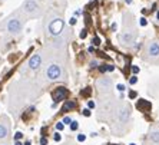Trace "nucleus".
I'll return each mask as SVG.
<instances>
[{
    "label": "nucleus",
    "instance_id": "obj_27",
    "mask_svg": "<svg viewBox=\"0 0 159 145\" xmlns=\"http://www.w3.org/2000/svg\"><path fill=\"white\" fill-rule=\"evenodd\" d=\"M56 128H57V129H63V122H59L56 125Z\"/></svg>",
    "mask_w": 159,
    "mask_h": 145
},
{
    "label": "nucleus",
    "instance_id": "obj_20",
    "mask_svg": "<svg viewBox=\"0 0 159 145\" xmlns=\"http://www.w3.org/2000/svg\"><path fill=\"white\" fill-rule=\"evenodd\" d=\"M106 66H107V71H109V72L115 71V66H113V65H106Z\"/></svg>",
    "mask_w": 159,
    "mask_h": 145
},
{
    "label": "nucleus",
    "instance_id": "obj_26",
    "mask_svg": "<svg viewBox=\"0 0 159 145\" xmlns=\"http://www.w3.org/2000/svg\"><path fill=\"white\" fill-rule=\"evenodd\" d=\"M146 19H141V26H146Z\"/></svg>",
    "mask_w": 159,
    "mask_h": 145
},
{
    "label": "nucleus",
    "instance_id": "obj_18",
    "mask_svg": "<svg viewBox=\"0 0 159 145\" xmlns=\"http://www.w3.org/2000/svg\"><path fill=\"white\" fill-rule=\"evenodd\" d=\"M70 122H72V119L69 118V116H65V119H63V124H66V125H67V124H70Z\"/></svg>",
    "mask_w": 159,
    "mask_h": 145
},
{
    "label": "nucleus",
    "instance_id": "obj_10",
    "mask_svg": "<svg viewBox=\"0 0 159 145\" xmlns=\"http://www.w3.org/2000/svg\"><path fill=\"white\" fill-rule=\"evenodd\" d=\"M9 131H10V125H9V121H2L0 122V139H6L9 137Z\"/></svg>",
    "mask_w": 159,
    "mask_h": 145
},
{
    "label": "nucleus",
    "instance_id": "obj_5",
    "mask_svg": "<svg viewBox=\"0 0 159 145\" xmlns=\"http://www.w3.org/2000/svg\"><path fill=\"white\" fill-rule=\"evenodd\" d=\"M145 59L146 60H156L159 59V43L158 42H151L145 52Z\"/></svg>",
    "mask_w": 159,
    "mask_h": 145
},
{
    "label": "nucleus",
    "instance_id": "obj_32",
    "mask_svg": "<svg viewBox=\"0 0 159 145\" xmlns=\"http://www.w3.org/2000/svg\"><path fill=\"white\" fill-rule=\"evenodd\" d=\"M80 37H82V39H83V37H86V30H83V32L80 33Z\"/></svg>",
    "mask_w": 159,
    "mask_h": 145
},
{
    "label": "nucleus",
    "instance_id": "obj_19",
    "mask_svg": "<svg viewBox=\"0 0 159 145\" xmlns=\"http://www.w3.org/2000/svg\"><path fill=\"white\" fill-rule=\"evenodd\" d=\"M92 43H93V45H99V43H100V39H99V37H95V39L92 40Z\"/></svg>",
    "mask_w": 159,
    "mask_h": 145
},
{
    "label": "nucleus",
    "instance_id": "obj_22",
    "mask_svg": "<svg viewBox=\"0 0 159 145\" xmlns=\"http://www.w3.org/2000/svg\"><path fill=\"white\" fill-rule=\"evenodd\" d=\"M85 139H86V137H85V135H79V137H78V141H85Z\"/></svg>",
    "mask_w": 159,
    "mask_h": 145
},
{
    "label": "nucleus",
    "instance_id": "obj_14",
    "mask_svg": "<svg viewBox=\"0 0 159 145\" xmlns=\"http://www.w3.org/2000/svg\"><path fill=\"white\" fill-rule=\"evenodd\" d=\"M78 128H79L78 121H72V122H70V129H72V131H76Z\"/></svg>",
    "mask_w": 159,
    "mask_h": 145
},
{
    "label": "nucleus",
    "instance_id": "obj_15",
    "mask_svg": "<svg viewBox=\"0 0 159 145\" xmlns=\"http://www.w3.org/2000/svg\"><path fill=\"white\" fill-rule=\"evenodd\" d=\"M136 82H138V78H136V76H132V78L129 79V83H130V85H135Z\"/></svg>",
    "mask_w": 159,
    "mask_h": 145
},
{
    "label": "nucleus",
    "instance_id": "obj_25",
    "mask_svg": "<svg viewBox=\"0 0 159 145\" xmlns=\"http://www.w3.org/2000/svg\"><path fill=\"white\" fill-rule=\"evenodd\" d=\"M40 144H42V145H46V144H48V139H46V138L43 137V138L40 139Z\"/></svg>",
    "mask_w": 159,
    "mask_h": 145
},
{
    "label": "nucleus",
    "instance_id": "obj_4",
    "mask_svg": "<svg viewBox=\"0 0 159 145\" xmlns=\"http://www.w3.org/2000/svg\"><path fill=\"white\" fill-rule=\"evenodd\" d=\"M25 13L30 17H39L40 16V6L36 0H26L25 2Z\"/></svg>",
    "mask_w": 159,
    "mask_h": 145
},
{
    "label": "nucleus",
    "instance_id": "obj_3",
    "mask_svg": "<svg viewBox=\"0 0 159 145\" xmlns=\"http://www.w3.org/2000/svg\"><path fill=\"white\" fill-rule=\"evenodd\" d=\"M48 29H49V32H50V35H53V36H59V35L63 32V29H65V23H63V20L57 16V17L52 19V20L49 22Z\"/></svg>",
    "mask_w": 159,
    "mask_h": 145
},
{
    "label": "nucleus",
    "instance_id": "obj_21",
    "mask_svg": "<svg viewBox=\"0 0 159 145\" xmlns=\"http://www.w3.org/2000/svg\"><path fill=\"white\" fill-rule=\"evenodd\" d=\"M83 115H85V116H90V111H89V109H83Z\"/></svg>",
    "mask_w": 159,
    "mask_h": 145
},
{
    "label": "nucleus",
    "instance_id": "obj_13",
    "mask_svg": "<svg viewBox=\"0 0 159 145\" xmlns=\"http://www.w3.org/2000/svg\"><path fill=\"white\" fill-rule=\"evenodd\" d=\"M76 108V104L75 102H66L63 105V111H69V109H75Z\"/></svg>",
    "mask_w": 159,
    "mask_h": 145
},
{
    "label": "nucleus",
    "instance_id": "obj_34",
    "mask_svg": "<svg viewBox=\"0 0 159 145\" xmlns=\"http://www.w3.org/2000/svg\"><path fill=\"white\" fill-rule=\"evenodd\" d=\"M15 145H23V144H22L20 141H16V144H15Z\"/></svg>",
    "mask_w": 159,
    "mask_h": 145
},
{
    "label": "nucleus",
    "instance_id": "obj_9",
    "mask_svg": "<svg viewBox=\"0 0 159 145\" xmlns=\"http://www.w3.org/2000/svg\"><path fill=\"white\" fill-rule=\"evenodd\" d=\"M27 66H29V69H32V71H36V69H39V68L42 66V56L39 55V53L33 55L29 59V62H27Z\"/></svg>",
    "mask_w": 159,
    "mask_h": 145
},
{
    "label": "nucleus",
    "instance_id": "obj_6",
    "mask_svg": "<svg viewBox=\"0 0 159 145\" xmlns=\"http://www.w3.org/2000/svg\"><path fill=\"white\" fill-rule=\"evenodd\" d=\"M136 36H138V32L135 29H126L125 32L120 35L119 40H120V43H122V45L129 46V45H132L133 42H135Z\"/></svg>",
    "mask_w": 159,
    "mask_h": 145
},
{
    "label": "nucleus",
    "instance_id": "obj_24",
    "mask_svg": "<svg viewBox=\"0 0 159 145\" xmlns=\"http://www.w3.org/2000/svg\"><path fill=\"white\" fill-rule=\"evenodd\" d=\"M132 72H133V73H138V72H139V68H138V66H132Z\"/></svg>",
    "mask_w": 159,
    "mask_h": 145
},
{
    "label": "nucleus",
    "instance_id": "obj_2",
    "mask_svg": "<svg viewBox=\"0 0 159 145\" xmlns=\"http://www.w3.org/2000/svg\"><path fill=\"white\" fill-rule=\"evenodd\" d=\"M23 25H25V19L23 17H17V16H11L9 19L7 25H6V29H7L9 33L11 35H17L22 32Z\"/></svg>",
    "mask_w": 159,
    "mask_h": 145
},
{
    "label": "nucleus",
    "instance_id": "obj_38",
    "mask_svg": "<svg viewBox=\"0 0 159 145\" xmlns=\"http://www.w3.org/2000/svg\"><path fill=\"white\" fill-rule=\"evenodd\" d=\"M158 145H159V144H158Z\"/></svg>",
    "mask_w": 159,
    "mask_h": 145
},
{
    "label": "nucleus",
    "instance_id": "obj_1",
    "mask_svg": "<svg viewBox=\"0 0 159 145\" xmlns=\"http://www.w3.org/2000/svg\"><path fill=\"white\" fill-rule=\"evenodd\" d=\"M65 76V72H63L62 66L59 63H49L46 68V78L49 81H60Z\"/></svg>",
    "mask_w": 159,
    "mask_h": 145
},
{
    "label": "nucleus",
    "instance_id": "obj_12",
    "mask_svg": "<svg viewBox=\"0 0 159 145\" xmlns=\"http://www.w3.org/2000/svg\"><path fill=\"white\" fill-rule=\"evenodd\" d=\"M149 141L152 145H158L159 144V128H155L149 132Z\"/></svg>",
    "mask_w": 159,
    "mask_h": 145
},
{
    "label": "nucleus",
    "instance_id": "obj_31",
    "mask_svg": "<svg viewBox=\"0 0 159 145\" xmlns=\"http://www.w3.org/2000/svg\"><path fill=\"white\" fill-rule=\"evenodd\" d=\"M89 108H93V106H95V104H93V102H92V101H89Z\"/></svg>",
    "mask_w": 159,
    "mask_h": 145
},
{
    "label": "nucleus",
    "instance_id": "obj_30",
    "mask_svg": "<svg viewBox=\"0 0 159 145\" xmlns=\"http://www.w3.org/2000/svg\"><path fill=\"white\" fill-rule=\"evenodd\" d=\"M129 96H130V98H135V96H136V92H133V91H132V92L129 93Z\"/></svg>",
    "mask_w": 159,
    "mask_h": 145
},
{
    "label": "nucleus",
    "instance_id": "obj_11",
    "mask_svg": "<svg viewBox=\"0 0 159 145\" xmlns=\"http://www.w3.org/2000/svg\"><path fill=\"white\" fill-rule=\"evenodd\" d=\"M66 89L65 88H56L55 91H53V99H55V104L56 102H59V101L65 99V96H66Z\"/></svg>",
    "mask_w": 159,
    "mask_h": 145
},
{
    "label": "nucleus",
    "instance_id": "obj_37",
    "mask_svg": "<svg viewBox=\"0 0 159 145\" xmlns=\"http://www.w3.org/2000/svg\"><path fill=\"white\" fill-rule=\"evenodd\" d=\"M130 145H135V144H130Z\"/></svg>",
    "mask_w": 159,
    "mask_h": 145
},
{
    "label": "nucleus",
    "instance_id": "obj_28",
    "mask_svg": "<svg viewBox=\"0 0 159 145\" xmlns=\"http://www.w3.org/2000/svg\"><path fill=\"white\" fill-rule=\"evenodd\" d=\"M53 138H55V141H60V135L59 134H55V137Z\"/></svg>",
    "mask_w": 159,
    "mask_h": 145
},
{
    "label": "nucleus",
    "instance_id": "obj_16",
    "mask_svg": "<svg viewBox=\"0 0 159 145\" xmlns=\"http://www.w3.org/2000/svg\"><path fill=\"white\" fill-rule=\"evenodd\" d=\"M22 138H23V134H22V132H17V134L15 135V139H16V141H20Z\"/></svg>",
    "mask_w": 159,
    "mask_h": 145
},
{
    "label": "nucleus",
    "instance_id": "obj_36",
    "mask_svg": "<svg viewBox=\"0 0 159 145\" xmlns=\"http://www.w3.org/2000/svg\"><path fill=\"white\" fill-rule=\"evenodd\" d=\"M156 16H158V19H159V12H158V15H156Z\"/></svg>",
    "mask_w": 159,
    "mask_h": 145
},
{
    "label": "nucleus",
    "instance_id": "obj_23",
    "mask_svg": "<svg viewBox=\"0 0 159 145\" xmlns=\"http://www.w3.org/2000/svg\"><path fill=\"white\" fill-rule=\"evenodd\" d=\"M98 66V62L96 60H92V62H90V68H96Z\"/></svg>",
    "mask_w": 159,
    "mask_h": 145
},
{
    "label": "nucleus",
    "instance_id": "obj_29",
    "mask_svg": "<svg viewBox=\"0 0 159 145\" xmlns=\"http://www.w3.org/2000/svg\"><path fill=\"white\" fill-rule=\"evenodd\" d=\"M118 91H125V85H118Z\"/></svg>",
    "mask_w": 159,
    "mask_h": 145
},
{
    "label": "nucleus",
    "instance_id": "obj_35",
    "mask_svg": "<svg viewBox=\"0 0 159 145\" xmlns=\"http://www.w3.org/2000/svg\"><path fill=\"white\" fill-rule=\"evenodd\" d=\"M25 145H32V144H30V142H26V144H25Z\"/></svg>",
    "mask_w": 159,
    "mask_h": 145
},
{
    "label": "nucleus",
    "instance_id": "obj_8",
    "mask_svg": "<svg viewBox=\"0 0 159 145\" xmlns=\"http://www.w3.org/2000/svg\"><path fill=\"white\" fill-rule=\"evenodd\" d=\"M130 116V108L128 105H123L118 109V119L120 122H128V119Z\"/></svg>",
    "mask_w": 159,
    "mask_h": 145
},
{
    "label": "nucleus",
    "instance_id": "obj_7",
    "mask_svg": "<svg viewBox=\"0 0 159 145\" xmlns=\"http://www.w3.org/2000/svg\"><path fill=\"white\" fill-rule=\"evenodd\" d=\"M96 86H98V91L99 92H109L112 88V79L111 78H100L99 81L96 82Z\"/></svg>",
    "mask_w": 159,
    "mask_h": 145
},
{
    "label": "nucleus",
    "instance_id": "obj_17",
    "mask_svg": "<svg viewBox=\"0 0 159 145\" xmlns=\"http://www.w3.org/2000/svg\"><path fill=\"white\" fill-rule=\"evenodd\" d=\"M99 71L102 72V73H105V72L107 71V66H106V65H102V66H99Z\"/></svg>",
    "mask_w": 159,
    "mask_h": 145
},
{
    "label": "nucleus",
    "instance_id": "obj_33",
    "mask_svg": "<svg viewBox=\"0 0 159 145\" xmlns=\"http://www.w3.org/2000/svg\"><path fill=\"white\" fill-rule=\"evenodd\" d=\"M75 23H76V17H72L70 19V25H75Z\"/></svg>",
    "mask_w": 159,
    "mask_h": 145
}]
</instances>
